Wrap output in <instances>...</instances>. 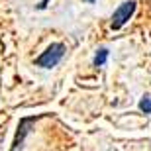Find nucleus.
Listing matches in <instances>:
<instances>
[{"mask_svg": "<svg viewBox=\"0 0 151 151\" xmlns=\"http://www.w3.org/2000/svg\"><path fill=\"white\" fill-rule=\"evenodd\" d=\"M63 55H65V45L63 43H53L35 59V65H37V67H43V69H51L61 61Z\"/></svg>", "mask_w": 151, "mask_h": 151, "instance_id": "1", "label": "nucleus"}, {"mask_svg": "<svg viewBox=\"0 0 151 151\" xmlns=\"http://www.w3.org/2000/svg\"><path fill=\"white\" fill-rule=\"evenodd\" d=\"M86 2H90V4H92V2H94V0H86Z\"/></svg>", "mask_w": 151, "mask_h": 151, "instance_id": "7", "label": "nucleus"}, {"mask_svg": "<svg viewBox=\"0 0 151 151\" xmlns=\"http://www.w3.org/2000/svg\"><path fill=\"white\" fill-rule=\"evenodd\" d=\"M134 12H135V2H134V0L124 2V4L120 6L116 12H114V16H112V28L114 29H120L124 24L132 18V14H134Z\"/></svg>", "mask_w": 151, "mask_h": 151, "instance_id": "2", "label": "nucleus"}, {"mask_svg": "<svg viewBox=\"0 0 151 151\" xmlns=\"http://www.w3.org/2000/svg\"><path fill=\"white\" fill-rule=\"evenodd\" d=\"M45 4H47V0H43V2L39 4V8H45Z\"/></svg>", "mask_w": 151, "mask_h": 151, "instance_id": "6", "label": "nucleus"}, {"mask_svg": "<svg viewBox=\"0 0 151 151\" xmlns=\"http://www.w3.org/2000/svg\"><path fill=\"white\" fill-rule=\"evenodd\" d=\"M106 59H108V49H98V53L94 55V67H102L104 63H106Z\"/></svg>", "mask_w": 151, "mask_h": 151, "instance_id": "4", "label": "nucleus"}, {"mask_svg": "<svg viewBox=\"0 0 151 151\" xmlns=\"http://www.w3.org/2000/svg\"><path fill=\"white\" fill-rule=\"evenodd\" d=\"M34 120H35V118H26V120H22V122H20V128H18V134H16V139H14V147H12V151L22 149L24 137H26V134H28V126L34 122Z\"/></svg>", "mask_w": 151, "mask_h": 151, "instance_id": "3", "label": "nucleus"}, {"mask_svg": "<svg viewBox=\"0 0 151 151\" xmlns=\"http://www.w3.org/2000/svg\"><path fill=\"white\" fill-rule=\"evenodd\" d=\"M139 110L145 112V114H151V98H143L139 102Z\"/></svg>", "mask_w": 151, "mask_h": 151, "instance_id": "5", "label": "nucleus"}]
</instances>
